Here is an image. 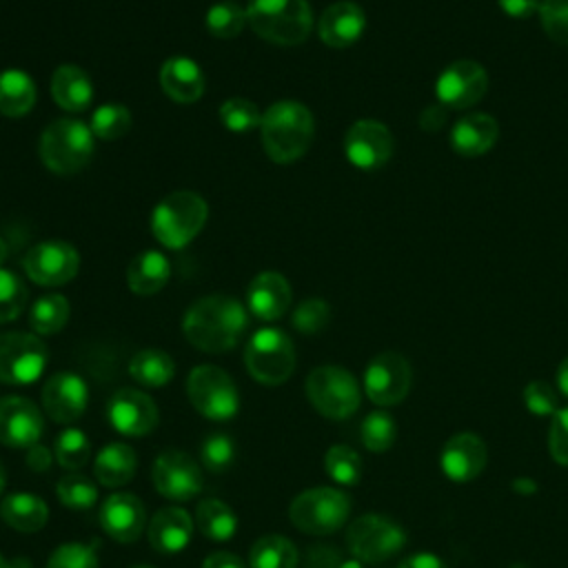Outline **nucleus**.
<instances>
[{
	"mask_svg": "<svg viewBox=\"0 0 568 568\" xmlns=\"http://www.w3.org/2000/svg\"><path fill=\"white\" fill-rule=\"evenodd\" d=\"M248 328L246 306L224 293H213L193 302L182 317V333L197 351L217 355L235 348Z\"/></svg>",
	"mask_w": 568,
	"mask_h": 568,
	"instance_id": "obj_1",
	"label": "nucleus"
},
{
	"mask_svg": "<svg viewBox=\"0 0 568 568\" xmlns=\"http://www.w3.org/2000/svg\"><path fill=\"white\" fill-rule=\"evenodd\" d=\"M260 138L264 153L273 162L291 164L300 160L313 144V113L297 100H277L262 113Z\"/></svg>",
	"mask_w": 568,
	"mask_h": 568,
	"instance_id": "obj_2",
	"label": "nucleus"
},
{
	"mask_svg": "<svg viewBox=\"0 0 568 568\" xmlns=\"http://www.w3.org/2000/svg\"><path fill=\"white\" fill-rule=\"evenodd\" d=\"M95 135L78 118H58L44 126L38 140L42 164L55 175L80 173L93 158Z\"/></svg>",
	"mask_w": 568,
	"mask_h": 568,
	"instance_id": "obj_3",
	"label": "nucleus"
},
{
	"mask_svg": "<svg viewBox=\"0 0 568 568\" xmlns=\"http://www.w3.org/2000/svg\"><path fill=\"white\" fill-rule=\"evenodd\" d=\"M206 217L209 204L202 195L195 191H173L155 204L149 226L164 248L180 251L200 235Z\"/></svg>",
	"mask_w": 568,
	"mask_h": 568,
	"instance_id": "obj_4",
	"label": "nucleus"
},
{
	"mask_svg": "<svg viewBox=\"0 0 568 568\" xmlns=\"http://www.w3.org/2000/svg\"><path fill=\"white\" fill-rule=\"evenodd\" d=\"M246 20L255 36L277 47L302 44L313 29L308 0H251Z\"/></svg>",
	"mask_w": 568,
	"mask_h": 568,
	"instance_id": "obj_5",
	"label": "nucleus"
},
{
	"mask_svg": "<svg viewBox=\"0 0 568 568\" xmlns=\"http://www.w3.org/2000/svg\"><path fill=\"white\" fill-rule=\"evenodd\" d=\"M244 366L264 386L284 384L295 371V346L282 328H257L244 346Z\"/></svg>",
	"mask_w": 568,
	"mask_h": 568,
	"instance_id": "obj_6",
	"label": "nucleus"
},
{
	"mask_svg": "<svg viewBox=\"0 0 568 568\" xmlns=\"http://www.w3.org/2000/svg\"><path fill=\"white\" fill-rule=\"evenodd\" d=\"M304 390L313 408L328 419H346L359 408V384L351 371L324 364L306 375Z\"/></svg>",
	"mask_w": 568,
	"mask_h": 568,
	"instance_id": "obj_7",
	"label": "nucleus"
},
{
	"mask_svg": "<svg viewBox=\"0 0 568 568\" xmlns=\"http://www.w3.org/2000/svg\"><path fill=\"white\" fill-rule=\"evenodd\" d=\"M351 513L348 497L331 486L302 490L288 506L291 524L306 535H331L339 530Z\"/></svg>",
	"mask_w": 568,
	"mask_h": 568,
	"instance_id": "obj_8",
	"label": "nucleus"
},
{
	"mask_svg": "<svg viewBox=\"0 0 568 568\" xmlns=\"http://www.w3.org/2000/svg\"><path fill=\"white\" fill-rule=\"evenodd\" d=\"M191 406L213 422L231 419L240 408V393L231 375L215 364H200L186 377Z\"/></svg>",
	"mask_w": 568,
	"mask_h": 568,
	"instance_id": "obj_9",
	"label": "nucleus"
},
{
	"mask_svg": "<svg viewBox=\"0 0 568 568\" xmlns=\"http://www.w3.org/2000/svg\"><path fill=\"white\" fill-rule=\"evenodd\" d=\"M404 544V528L377 513L357 517L346 530V546L362 564H382L397 555Z\"/></svg>",
	"mask_w": 568,
	"mask_h": 568,
	"instance_id": "obj_10",
	"label": "nucleus"
},
{
	"mask_svg": "<svg viewBox=\"0 0 568 568\" xmlns=\"http://www.w3.org/2000/svg\"><path fill=\"white\" fill-rule=\"evenodd\" d=\"M49 351L40 335L24 331L0 333V384L27 386L40 379Z\"/></svg>",
	"mask_w": 568,
	"mask_h": 568,
	"instance_id": "obj_11",
	"label": "nucleus"
},
{
	"mask_svg": "<svg viewBox=\"0 0 568 568\" xmlns=\"http://www.w3.org/2000/svg\"><path fill=\"white\" fill-rule=\"evenodd\" d=\"M22 268L33 284L53 288L71 282L78 275L80 255L75 246L64 240H44L27 251Z\"/></svg>",
	"mask_w": 568,
	"mask_h": 568,
	"instance_id": "obj_12",
	"label": "nucleus"
},
{
	"mask_svg": "<svg viewBox=\"0 0 568 568\" xmlns=\"http://www.w3.org/2000/svg\"><path fill=\"white\" fill-rule=\"evenodd\" d=\"M410 364L404 355L386 351L375 355L364 371L366 397L377 406L399 404L410 390Z\"/></svg>",
	"mask_w": 568,
	"mask_h": 568,
	"instance_id": "obj_13",
	"label": "nucleus"
},
{
	"mask_svg": "<svg viewBox=\"0 0 568 568\" xmlns=\"http://www.w3.org/2000/svg\"><path fill=\"white\" fill-rule=\"evenodd\" d=\"M488 91V73L475 60L450 62L435 82V95L446 109H470Z\"/></svg>",
	"mask_w": 568,
	"mask_h": 568,
	"instance_id": "obj_14",
	"label": "nucleus"
},
{
	"mask_svg": "<svg viewBox=\"0 0 568 568\" xmlns=\"http://www.w3.org/2000/svg\"><path fill=\"white\" fill-rule=\"evenodd\" d=\"M153 486L171 501H189L202 490V470L197 462L182 450H164L153 462Z\"/></svg>",
	"mask_w": 568,
	"mask_h": 568,
	"instance_id": "obj_15",
	"label": "nucleus"
},
{
	"mask_svg": "<svg viewBox=\"0 0 568 568\" xmlns=\"http://www.w3.org/2000/svg\"><path fill=\"white\" fill-rule=\"evenodd\" d=\"M390 129L377 120H357L344 135V155L359 171L382 169L393 155Z\"/></svg>",
	"mask_w": 568,
	"mask_h": 568,
	"instance_id": "obj_16",
	"label": "nucleus"
},
{
	"mask_svg": "<svg viewBox=\"0 0 568 568\" xmlns=\"http://www.w3.org/2000/svg\"><path fill=\"white\" fill-rule=\"evenodd\" d=\"M106 419L113 430L126 437H142L155 430L160 413L151 395L138 388H120L106 404Z\"/></svg>",
	"mask_w": 568,
	"mask_h": 568,
	"instance_id": "obj_17",
	"label": "nucleus"
},
{
	"mask_svg": "<svg viewBox=\"0 0 568 568\" xmlns=\"http://www.w3.org/2000/svg\"><path fill=\"white\" fill-rule=\"evenodd\" d=\"M42 410L55 424H73L80 419L89 404V386L73 371L53 373L40 393Z\"/></svg>",
	"mask_w": 568,
	"mask_h": 568,
	"instance_id": "obj_18",
	"label": "nucleus"
},
{
	"mask_svg": "<svg viewBox=\"0 0 568 568\" xmlns=\"http://www.w3.org/2000/svg\"><path fill=\"white\" fill-rule=\"evenodd\" d=\"M44 430L42 410L27 397H0V444L9 448H31Z\"/></svg>",
	"mask_w": 568,
	"mask_h": 568,
	"instance_id": "obj_19",
	"label": "nucleus"
},
{
	"mask_svg": "<svg viewBox=\"0 0 568 568\" xmlns=\"http://www.w3.org/2000/svg\"><path fill=\"white\" fill-rule=\"evenodd\" d=\"M100 528L120 544L135 541L146 526L142 501L131 493H113L100 504Z\"/></svg>",
	"mask_w": 568,
	"mask_h": 568,
	"instance_id": "obj_20",
	"label": "nucleus"
},
{
	"mask_svg": "<svg viewBox=\"0 0 568 568\" xmlns=\"http://www.w3.org/2000/svg\"><path fill=\"white\" fill-rule=\"evenodd\" d=\"M291 284L277 271L257 273L246 286V311L262 322H275L291 308Z\"/></svg>",
	"mask_w": 568,
	"mask_h": 568,
	"instance_id": "obj_21",
	"label": "nucleus"
},
{
	"mask_svg": "<svg viewBox=\"0 0 568 568\" xmlns=\"http://www.w3.org/2000/svg\"><path fill=\"white\" fill-rule=\"evenodd\" d=\"M486 459L488 453L481 437L473 433H457L444 444L439 466L450 481L466 484L473 481L484 470Z\"/></svg>",
	"mask_w": 568,
	"mask_h": 568,
	"instance_id": "obj_22",
	"label": "nucleus"
},
{
	"mask_svg": "<svg viewBox=\"0 0 568 568\" xmlns=\"http://www.w3.org/2000/svg\"><path fill=\"white\" fill-rule=\"evenodd\" d=\"M366 29L364 9L357 2L339 0L328 4L317 22L320 40L333 49H346L355 44Z\"/></svg>",
	"mask_w": 568,
	"mask_h": 568,
	"instance_id": "obj_23",
	"label": "nucleus"
},
{
	"mask_svg": "<svg viewBox=\"0 0 568 568\" xmlns=\"http://www.w3.org/2000/svg\"><path fill=\"white\" fill-rule=\"evenodd\" d=\"M193 535V519L180 506L160 508L146 528L149 544L160 555H178L182 552Z\"/></svg>",
	"mask_w": 568,
	"mask_h": 568,
	"instance_id": "obj_24",
	"label": "nucleus"
},
{
	"mask_svg": "<svg viewBox=\"0 0 568 568\" xmlns=\"http://www.w3.org/2000/svg\"><path fill=\"white\" fill-rule=\"evenodd\" d=\"M160 87L173 102L193 104L202 98L206 78L193 58L173 55L166 58L160 67Z\"/></svg>",
	"mask_w": 568,
	"mask_h": 568,
	"instance_id": "obj_25",
	"label": "nucleus"
},
{
	"mask_svg": "<svg viewBox=\"0 0 568 568\" xmlns=\"http://www.w3.org/2000/svg\"><path fill=\"white\" fill-rule=\"evenodd\" d=\"M499 138V124L488 113H466L450 131V146L455 153L477 158L488 153Z\"/></svg>",
	"mask_w": 568,
	"mask_h": 568,
	"instance_id": "obj_26",
	"label": "nucleus"
},
{
	"mask_svg": "<svg viewBox=\"0 0 568 568\" xmlns=\"http://www.w3.org/2000/svg\"><path fill=\"white\" fill-rule=\"evenodd\" d=\"M93 93L95 89L89 73L78 64H60L51 75L53 102L69 113L84 111L91 104Z\"/></svg>",
	"mask_w": 568,
	"mask_h": 568,
	"instance_id": "obj_27",
	"label": "nucleus"
},
{
	"mask_svg": "<svg viewBox=\"0 0 568 568\" xmlns=\"http://www.w3.org/2000/svg\"><path fill=\"white\" fill-rule=\"evenodd\" d=\"M171 277V264L160 251H142L126 266V286L135 295H155L166 286Z\"/></svg>",
	"mask_w": 568,
	"mask_h": 568,
	"instance_id": "obj_28",
	"label": "nucleus"
},
{
	"mask_svg": "<svg viewBox=\"0 0 568 568\" xmlns=\"http://www.w3.org/2000/svg\"><path fill=\"white\" fill-rule=\"evenodd\" d=\"M138 470V455L129 444L109 442L100 448L93 462V475L100 486L118 488L133 479Z\"/></svg>",
	"mask_w": 568,
	"mask_h": 568,
	"instance_id": "obj_29",
	"label": "nucleus"
},
{
	"mask_svg": "<svg viewBox=\"0 0 568 568\" xmlns=\"http://www.w3.org/2000/svg\"><path fill=\"white\" fill-rule=\"evenodd\" d=\"M0 517L18 532H38L49 519V506L33 493H11L0 504Z\"/></svg>",
	"mask_w": 568,
	"mask_h": 568,
	"instance_id": "obj_30",
	"label": "nucleus"
},
{
	"mask_svg": "<svg viewBox=\"0 0 568 568\" xmlns=\"http://www.w3.org/2000/svg\"><path fill=\"white\" fill-rule=\"evenodd\" d=\"M38 91L33 78L22 69L0 71V115L22 118L36 104Z\"/></svg>",
	"mask_w": 568,
	"mask_h": 568,
	"instance_id": "obj_31",
	"label": "nucleus"
},
{
	"mask_svg": "<svg viewBox=\"0 0 568 568\" xmlns=\"http://www.w3.org/2000/svg\"><path fill=\"white\" fill-rule=\"evenodd\" d=\"M129 375L146 388H162L173 379L175 362L160 348H142L131 357Z\"/></svg>",
	"mask_w": 568,
	"mask_h": 568,
	"instance_id": "obj_32",
	"label": "nucleus"
},
{
	"mask_svg": "<svg viewBox=\"0 0 568 568\" xmlns=\"http://www.w3.org/2000/svg\"><path fill=\"white\" fill-rule=\"evenodd\" d=\"M69 300L60 293L40 295L29 308V326L36 335H55L69 322Z\"/></svg>",
	"mask_w": 568,
	"mask_h": 568,
	"instance_id": "obj_33",
	"label": "nucleus"
},
{
	"mask_svg": "<svg viewBox=\"0 0 568 568\" xmlns=\"http://www.w3.org/2000/svg\"><path fill=\"white\" fill-rule=\"evenodd\" d=\"M195 526L211 541H229L237 530V517L224 501L202 499L195 508Z\"/></svg>",
	"mask_w": 568,
	"mask_h": 568,
	"instance_id": "obj_34",
	"label": "nucleus"
},
{
	"mask_svg": "<svg viewBox=\"0 0 568 568\" xmlns=\"http://www.w3.org/2000/svg\"><path fill=\"white\" fill-rule=\"evenodd\" d=\"M251 568H297V548L282 535L260 537L248 552Z\"/></svg>",
	"mask_w": 568,
	"mask_h": 568,
	"instance_id": "obj_35",
	"label": "nucleus"
},
{
	"mask_svg": "<svg viewBox=\"0 0 568 568\" xmlns=\"http://www.w3.org/2000/svg\"><path fill=\"white\" fill-rule=\"evenodd\" d=\"M204 24L206 31L220 40H231L235 36H240L244 31V27H248L246 20V9H242L240 4L231 2V0H222L209 7L206 16H204Z\"/></svg>",
	"mask_w": 568,
	"mask_h": 568,
	"instance_id": "obj_36",
	"label": "nucleus"
},
{
	"mask_svg": "<svg viewBox=\"0 0 568 568\" xmlns=\"http://www.w3.org/2000/svg\"><path fill=\"white\" fill-rule=\"evenodd\" d=\"M220 122L231 133H251L253 129H260L262 122V109L248 100V98H226L220 104Z\"/></svg>",
	"mask_w": 568,
	"mask_h": 568,
	"instance_id": "obj_37",
	"label": "nucleus"
},
{
	"mask_svg": "<svg viewBox=\"0 0 568 568\" xmlns=\"http://www.w3.org/2000/svg\"><path fill=\"white\" fill-rule=\"evenodd\" d=\"M133 124L131 111L124 104L106 102L100 104L89 120V126L98 140H118L122 138Z\"/></svg>",
	"mask_w": 568,
	"mask_h": 568,
	"instance_id": "obj_38",
	"label": "nucleus"
},
{
	"mask_svg": "<svg viewBox=\"0 0 568 568\" xmlns=\"http://www.w3.org/2000/svg\"><path fill=\"white\" fill-rule=\"evenodd\" d=\"M324 470L333 481L342 486H355L362 477V459L351 446L335 444L324 455Z\"/></svg>",
	"mask_w": 568,
	"mask_h": 568,
	"instance_id": "obj_39",
	"label": "nucleus"
},
{
	"mask_svg": "<svg viewBox=\"0 0 568 568\" xmlns=\"http://www.w3.org/2000/svg\"><path fill=\"white\" fill-rule=\"evenodd\" d=\"M55 462L67 470L82 468L91 457V442L89 437L78 428H64L53 444Z\"/></svg>",
	"mask_w": 568,
	"mask_h": 568,
	"instance_id": "obj_40",
	"label": "nucleus"
},
{
	"mask_svg": "<svg viewBox=\"0 0 568 568\" xmlns=\"http://www.w3.org/2000/svg\"><path fill=\"white\" fill-rule=\"evenodd\" d=\"M27 302L29 291L22 277L0 266V324L18 320L27 308Z\"/></svg>",
	"mask_w": 568,
	"mask_h": 568,
	"instance_id": "obj_41",
	"label": "nucleus"
},
{
	"mask_svg": "<svg viewBox=\"0 0 568 568\" xmlns=\"http://www.w3.org/2000/svg\"><path fill=\"white\" fill-rule=\"evenodd\" d=\"M362 444L373 453H384L395 442V419L384 410H373L364 417L362 428Z\"/></svg>",
	"mask_w": 568,
	"mask_h": 568,
	"instance_id": "obj_42",
	"label": "nucleus"
},
{
	"mask_svg": "<svg viewBox=\"0 0 568 568\" xmlns=\"http://www.w3.org/2000/svg\"><path fill=\"white\" fill-rule=\"evenodd\" d=\"M58 499L73 510H87L98 501V486L84 475H67L55 484Z\"/></svg>",
	"mask_w": 568,
	"mask_h": 568,
	"instance_id": "obj_43",
	"label": "nucleus"
},
{
	"mask_svg": "<svg viewBox=\"0 0 568 568\" xmlns=\"http://www.w3.org/2000/svg\"><path fill=\"white\" fill-rule=\"evenodd\" d=\"M47 568H98L95 541L60 544L47 559Z\"/></svg>",
	"mask_w": 568,
	"mask_h": 568,
	"instance_id": "obj_44",
	"label": "nucleus"
},
{
	"mask_svg": "<svg viewBox=\"0 0 568 568\" xmlns=\"http://www.w3.org/2000/svg\"><path fill=\"white\" fill-rule=\"evenodd\" d=\"M200 459L211 473H224L235 459V444L224 433L209 435L200 446Z\"/></svg>",
	"mask_w": 568,
	"mask_h": 568,
	"instance_id": "obj_45",
	"label": "nucleus"
},
{
	"mask_svg": "<svg viewBox=\"0 0 568 568\" xmlns=\"http://www.w3.org/2000/svg\"><path fill=\"white\" fill-rule=\"evenodd\" d=\"M328 320H331V306L320 297H308L300 302L291 317L293 326L304 335L320 333L322 328H326Z\"/></svg>",
	"mask_w": 568,
	"mask_h": 568,
	"instance_id": "obj_46",
	"label": "nucleus"
},
{
	"mask_svg": "<svg viewBox=\"0 0 568 568\" xmlns=\"http://www.w3.org/2000/svg\"><path fill=\"white\" fill-rule=\"evenodd\" d=\"M537 13L546 36L552 42L568 47V0H541Z\"/></svg>",
	"mask_w": 568,
	"mask_h": 568,
	"instance_id": "obj_47",
	"label": "nucleus"
},
{
	"mask_svg": "<svg viewBox=\"0 0 568 568\" xmlns=\"http://www.w3.org/2000/svg\"><path fill=\"white\" fill-rule=\"evenodd\" d=\"M524 404L532 415H539V417H548L559 410V399L555 388L541 379L530 382L524 388Z\"/></svg>",
	"mask_w": 568,
	"mask_h": 568,
	"instance_id": "obj_48",
	"label": "nucleus"
},
{
	"mask_svg": "<svg viewBox=\"0 0 568 568\" xmlns=\"http://www.w3.org/2000/svg\"><path fill=\"white\" fill-rule=\"evenodd\" d=\"M548 450L559 466H568V408H559L552 415L548 433Z\"/></svg>",
	"mask_w": 568,
	"mask_h": 568,
	"instance_id": "obj_49",
	"label": "nucleus"
},
{
	"mask_svg": "<svg viewBox=\"0 0 568 568\" xmlns=\"http://www.w3.org/2000/svg\"><path fill=\"white\" fill-rule=\"evenodd\" d=\"M539 2L541 0H497L499 9L510 16V18H517V20H524V18H530L532 13L539 11Z\"/></svg>",
	"mask_w": 568,
	"mask_h": 568,
	"instance_id": "obj_50",
	"label": "nucleus"
},
{
	"mask_svg": "<svg viewBox=\"0 0 568 568\" xmlns=\"http://www.w3.org/2000/svg\"><path fill=\"white\" fill-rule=\"evenodd\" d=\"M446 124V106L444 104H430L419 115V126L428 133H437Z\"/></svg>",
	"mask_w": 568,
	"mask_h": 568,
	"instance_id": "obj_51",
	"label": "nucleus"
},
{
	"mask_svg": "<svg viewBox=\"0 0 568 568\" xmlns=\"http://www.w3.org/2000/svg\"><path fill=\"white\" fill-rule=\"evenodd\" d=\"M397 568H448V564L433 552H417L406 557Z\"/></svg>",
	"mask_w": 568,
	"mask_h": 568,
	"instance_id": "obj_52",
	"label": "nucleus"
},
{
	"mask_svg": "<svg viewBox=\"0 0 568 568\" xmlns=\"http://www.w3.org/2000/svg\"><path fill=\"white\" fill-rule=\"evenodd\" d=\"M202 568H246V566H244V561L237 555L220 550V552H211L202 561Z\"/></svg>",
	"mask_w": 568,
	"mask_h": 568,
	"instance_id": "obj_53",
	"label": "nucleus"
},
{
	"mask_svg": "<svg viewBox=\"0 0 568 568\" xmlns=\"http://www.w3.org/2000/svg\"><path fill=\"white\" fill-rule=\"evenodd\" d=\"M29 466L33 470H47L49 468V453L42 446H31L29 448Z\"/></svg>",
	"mask_w": 568,
	"mask_h": 568,
	"instance_id": "obj_54",
	"label": "nucleus"
},
{
	"mask_svg": "<svg viewBox=\"0 0 568 568\" xmlns=\"http://www.w3.org/2000/svg\"><path fill=\"white\" fill-rule=\"evenodd\" d=\"M557 386H559V390L568 397V357L559 364V368H557Z\"/></svg>",
	"mask_w": 568,
	"mask_h": 568,
	"instance_id": "obj_55",
	"label": "nucleus"
},
{
	"mask_svg": "<svg viewBox=\"0 0 568 568\" xmlns=\"http://www.w3.org/2000/svg\"><path fill=\"white\" fill-rule=\"evenodd\" d=\"M337 568H364V564H362L359 559H346V561H342Z\"/></svg>",
	"mask_w": 568,
	"mask_h": 568,
	"instance_id": "obj_56",
	"label": "nucleus"
},
{
	"mask_svg": "<svg viewBox=\"0 0 568 568\" xmlns=\"http://www.w3.org/2000/svg\"><path fill=\"white\" fill-rule=\"evenodd\" d=\"M4 484H7V473H4V466H2V462H0V495H2V490H4Z\"/></svg>",
	"mask_w": 568,
	"mask_h": 568,
	"instance_id": "obj_57",
	"label": "nucleus"
},
{
	"mask_svg": "<svg viewBox=\"0 0 568 568\" xmlns=\"http://www.w3.org/2000/svg\"><path fill=\"white\" fill-rule=\"evenodd\" d=\"M4 257H7V242L0 237V264H2Z\"/></svg>",
	"mask_w": 568,
	"mask_h": 568,
	"instance_id": "obj_58",
	"label": "nucleus"
},
{
	"mask_svg": "<svg viewBox=\"0 0 568 568\" xmlns=\"http://www.w3.org/2000/svg\"><path fill=\"white\" fill-rule=\"evenodd\" d=\"M0 568H9V566H7V561H4V557H2V555H0Z\"/></svg>",
	"mask_w": 568,
	"mask_h": 568,
	"instance_id": "obj_59",
	"label": "nucleus"
},
{
	"mask_svg": "<svg viewBox=\"0 0 568 568\" xmlns=\"http://www.w3.org/2000/svg\"><path fill=\"white\" fill-rule=\"evenodd\" d=\"M131 568H153V566H131Z\"/></svg>",
	"mask_w": 568,
	"mask_h": 568,
	"instance_id": "obj_60",
	"label": "nucleus"
}]
</instances>
